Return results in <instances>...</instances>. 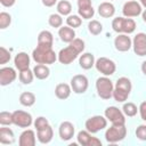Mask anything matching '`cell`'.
<instances>
[{
  "label": "cell",
  "instance_id": "5b68a950",
  "mask_svg": "<svg viewBox=\"0 0 146 146\" xmlns=\"http://www.w3.org/2000/svg\"><path fill=\"white\" fill-rule=\"evenodd\" d=\"M127 136V128L125 124H112L110 128H107L106 132H105V139L107 143L110 144H114V143H119L121 140H123Z\"/></svg>",
  "mask_w": 146,
  "mask_h": 146
},
{
  "label": "cell",
  "instance_id": "7a4b0ae2",
  "mask_svg": "<svg viewBox=\"0 0 146 146\" xmlns=\"http://www.w3.org/2000/svg\"><path fill=\"white\" fill-rule=\"evenodd\" d=\"M131 81L130 79L122 76L119 78L115 86H114V90H113V98L117 102V103H124L131 91Z\"/></svg>",
  "mask_w": 146,
  "mask_h": 146
},
{
  "label": "cell",
  "instance_id": "ffe728a7",
  "mask_svg": "<svg viewBox=\"0 0 146 146\" xmlns=\"http://www.w3.org/2000/svg\"><path fill=\"white\" fill-rule=\"evenodd\" d=\"M35 143H36V140H35V133H34L33 130L26 129V130H24L19 135V139H18L19 146H34Z\"/></svg>",
  "mask_w": 146,
  "mask_h": 146
},
{
  "label": "cell",
  "instance_id": "4316f807",
  "mask_svg": "<svg viewBox=\"0 0 146 146\" xmlns=\"http://www.w3.org/2000/svg\"><path fill=\"white\" fill-rule=\"evenodd\" d=\"M33 73H34V76L36 79L44 80V79H47L49 76L50 70H49V67L46 64H36L33 67Z\"/></svg>",
  "mask_w": 146,
  "mask_h": 146
},
{
  "label": "cell",
  "instance_id": "ac0fdd59",
  "mask_svg": "<svg viewBox=\"0 0 146 146\" xmlns=\"http://www.w3.org/2000/svg\"><path fill=\"white\" fill-rule=\"evenodd\" d=\"M74 132H75V128H74L72 122L64 121L60 123L59 129H58V133H59V137L62 140H65V141L70 140L74 136Z\"/></svg>",
  "mask_w": 146,
  "mask_h": 146
},
{
  "label": "cell",
  "instance_id": "60d3db41",
  "mask_svg": "<svg viewBox=\"0 0 146 146\" xmlns=\"http://www.w3.org/2000/svg\"><path fill=\"white\" fill-rule=\"evenodd\" d=\"M47 125H49V122H48V120H47L44 116H39V117H36L35 121H34V127H35L36 130L42 129V128H44V127H47Z\"/></svg>",
  "mask_w": 146,
  "mask_h": 146
},
{
  "label": "cell",
  "instance_id": "d6986e66",
  "mask_svg": "<svg viewBox=\"0 0 146 146\" xmlns=\"http://www.w3.org/2000/svg\"><path fill=\"white\" fill-rule=\"evenodd\" d=\"M30 56L22 51V52H18L15 58H14V64H15V67L18 70V71H24V70H27L30 68Z\"/></svg>",
  "mask_w": 146,
  "mask_h": 146
},
{
  "label": "cell",
  "instance_id": "ee69618b",
  "mask_svg": "<svg viewBox=\"0 0 146 146\" xmlns=\"http://www.w3.org/2000/svg\"><path fill=\"white\" fill-rule=\"evenodd\" d=\"M41 1H42L43 6H46V7H52L57 2V0H41Z\"/></svg>",
  "mask_w": 146,
  "mask_h": 146
},
{
  "label": "cell",
  "instance_id": "30bf717a",
  "mask_svg": "<svg viewBox=\"0 0 146 146\" xmlns=\"http://www.w3.org/2000/svg\"><path fill=\"white\" fill-rule=\"evenodd\" d=\"M89 81L86 75L76 74L71 79V88L75 94H83L87 91Z\"/></svg>",
  "mask_w": 146,
  "mask_h": 146
},
{
  "label": "cell",
  "instance_id": "83f0119b",
  "mask_svg": "<svg viewBox=\"0 0 146 146\" xmlns=\"http://www.w3.org/2000/svg\"><path fill=\"white\" fill-rule=\"evenodd\" d=\"M52 43H54V38H52L51 32H49L47 30H43V31H41L39 33V35H38V44H44V46L52 47Z\"/></svg>",
  "mask_w": 146,
  "mask_h": 146
},
{
  "label": "cell",
  "instance_id": "7dc6e473",
  "mask_svg": "<svg viewBox=\"0 0 146 146\" xmlns=\"http://www.w3.org/2000/svg\"><path fill=\"white\" fill-rule=\"evenodd\" d=\"M139 1H140V5L146 8V0H139Z\"/></svg>",
  "mask_w": 146,
  "mask_h": 146
},
{
  "label": "cell",
  "instance_id": "7c38bea8",
  "mask_svg": "<svg viewBox=\"0 0 146 146\" xmlns=\"http://www.w3.org/2000/svg\"><path fill=\"white\" fill-rule=\"evenodd\" d=\"M122 13L125 17H129V18L137 17L143 13V8L139 2H137L135 0H129L123 5Z\"/></svg>",
  "mask_w": 146,
  "mask_h": 146
},
{
  "label": "cell",
  "instance_id": "9c48e42d",
  "mask_svg": "<svg viewBox=\"0 0 146 146\" xmlns=\"http://www.w3.org/2000/svg\"><path fill=\"white\" fill-rule=\"evenodd\" d=\"M13 123L19 128H29L33 123V119L30 113L17 110L13 112Z\"/></svg>",
  "mask_w": 146,
  "mask_h": 146
},
{
  "label": "cell",
  "instance_id": "d4e9b609",
  "mask_svg": "<svg viewBox=\"0 0 146 146\" xmlns=\"http://www.w3.org/2000/svg\"><path fill=\"white\" fill-rule=\"evenodd\" d=\"M71 91H72V88L70 84L67 83H58L55 88V95L58 99H66L70 97L71 95Z\"/></svg>",
  "mask_w": 146,
  "mask_h": 146
},
{
  "label": "cell",
  "instance_id": "1f68e13d",
  "mask_svg": "<svg viewBox=\"0 0 146 146\" xmlns=\"http://www.w3.org/2000/svg\"><path fill=\"white\" fill-rule=\"evenodd\" d=\"M33 78H34V73L30 68L24 70V71H19V81L22 83L30 84L33 81Z\"/></svg>",
  "mask_w": 146,
  "mask_h": 146
},
{
  "label": "cell",
  "instance_id": "f546056e",
  "mask_svg": "<svg viewBox=\"0 0 146 146\" xmlns=\"http://www.w3.org/2000/svg\"><path fill=\"white\" fill-rule=\"evenodd\" d=\"M56 8H57L58 14L62 15V16H68L71 14V11H72V5L67 0H60L57 3Z\"/></svg>",
  "mask_w": 146,
  "mask_h": 146
},
{
  "label": "cell",
  "instance_id": "44dd1931",
  "mask_svg": "<svg viewBox=\"0 0 146 146\" xmlns=\"http://www.w3.org/2000/svg\"><path fill=\"white\" fill-rule=\"evenodd\" d=\"M52 136H54V130L51 128V125H47L42 129H39L36 130V137H38V140L41 143V144H48L51 141L52 139Z\"/></svg>",
  "mask_w": 146,
  "mask_h": 146
},
{
  "label": "cell",
  "instance_id": "4dcf8cb0",
  "mask_svg": "<svg viewBox=\"0 0 146 146\" xmlns=\"http://www.w3.org/2000/svg\"><path fill=\"white\" fill-rule=\"evenodd\" d=\"M122 112L124 113V115H127V116H129V117H132V116H135V115L137 114L138 107H137L133 103L128 102V103H124V104H123V106H122Z\"/></svg>",
  "mask_w": 146,
  "mask_h": 146
},
{
  "label": "cell",
  "instance_id": "b9f144b4",
  "mask_svg": "<svg viewBox=\"0 0 146 146\" xmlns=\"http://www.w3.org/2000/svg\"><path fill=\"white\" fill-rule=\"evenodd\" d=\"M138 112H139V114H140V117H141L144 121H146V100L143 102V103L139 105Z\"/></svg>",
  "mask_w": 146,
  "mask_h": 146
},
{
  "label": "cell",
  "instance_id": "f1b7e54d",
  "mask_svg": "<svg viewBox=\"0 0 146 146\" xmlns=\"http://www.w3.org/2000/svg\"><path fill=\"white\" fill-rule=\"evenodd\" d=\"M19 103L25 107H31L35 103V95L30 91L22 92L19 96Z\"/></svg>",
  "mask_w": 146,
  "mask_h": 146
},
{
  "label": "cell",
  "instance_id": "cb8c5ba5",
  "mask_svg": "<svg viewBox=\"0 0 146 146\" xmlns=\"http://www.w3.org/2000/svg\"><path fill=\"white\" fill-rule=\"evenodd\" d=\"M15 141V136L14 132L10 128H6L5 125H2V128H0V143L2 145H9L13 144Z\"/></svg>",
  "mask_w": 146,
  "mask_h": 146
},
{
  "label": "cell",
  "instance_id": "5bb4252c",
  "mask_svg": "<svg viewBox=\"0 0 146 146\" xmlns=\"http://www.w3.org/2000/svg\"><path fill=\"white\" fill-rule=\"evenodd\" d=\"M132 48L136 55L146 56V33H137L132 40Z\"/></svg>",
  "mask_w": 146,
  "mask_h": 146
},
{
  "label": "cell",
  "instance_id": "ba28073f",
  "mask_svg": "<svg viewBox=\"0 0 146 146\" xmlns=\"http://www.w3.org/2000/svg\"><path fill=\"white\" fill-rule=\"evenodd\" d=\"M105 117L112 123V124H117V125H121V124H125V116H124V113L119 110L117 107L115 106H110L105 110Z\"/></svg>",
  "mask_w": 146,
  "mask_h": 146
},
{
  "label": "cell",
  "instance_id": "6da1fadb",
  "mask_svg": "<svg viewBox=\"0 0 146 146\" xmlns=\"http://www.w3.org/2000/svg\"><path fill=\"white\" fill-rule=\"evenodd\" d=\"M32 58L36 64L49 65V64H54L58 59V56L52 50V47L44 46V44H38L36 48L32 52Z\"/></svg>",
  "mask_w": 146,
  "mask_h": 146
},
{
  "label": "cell",
  "instance_id": "2e32d148",
  "mask_svg": "<svg viewBox=\"0 0 146 146\" xmlns=\"http://www.w3.org/2000/svg\"><path fill=\"white\" fill-rule=\"evenodd\" d=\"M17 74L16 71L10 66H5L0 68V84L1 86H8L13 83L16 79Z\"/></svg>",
  "mask_w": 146,
  "mask_h": 146
},
{
  "label": "cell",
  "instance_id": "8fae6325",
  "mask_svg": "<svg viewBox=\"0 0 146 146\" xmlns=\"http://www.w3.org/2000/svg\"><path fill=\"white\" fill-rule=\"evenodd\" d=\"M76 140L82 146H102V141L97 137L91 136V132H89L88 130L79 131Z\"/></svg>",
  "mask_w": 146,
  "mask_h": 146
},
{
  "label": "cell",
  "instance_id": "74e56055",
  "mask_svg": "<svg viewBox=\"0 0 146 146\" xmlns=\"http://www.w3.org/2000/svg\"><path fill=\"white\" fill-rule=\"evenodd\" d=\"M70 46H71L73 49H75L79 54H81V52L84 50V41H83L82 39H79V38H75L74 40H72V41L70 42Z\"/></svg>",
  "mask_w": 146,
  "mask_h": 146
},
{
  "label": "cell",
  "instance_id": "7bdbcfd3",
  "mask_svg": "<svg viewBox=\"0 0 146 146\" xmlns=\"http://www.w3.org/2000/svg\"><path fill=\"white\" fill-rule=\"evenodd\" d=\"M15 2H16V0H0V3L3 7H11L15 5Z\"/></svg>",
  "mask_w": 146,
  "mask_h": 146
},
{
  "label": "cell",
  "instance_id": "7402d4cb",
  "mask_svg": "<svg viewBox=\"0 0 146 146\" xmlns=\"http://www.w3.org/2000/svg\"><path fill=\"white\" fill-rule=\"evenodd\" d=\"M98 14L104 18H110L115 14V7L112 2L105 1L98 6Z\"/></svg>",
  "mask_w": 146,
  "mask_h": 146
},
{
  "label": "cell",
  "instance_id": "8992f818",
  "mask_svg": "<svg viewBox=\"0 0 146 146\" xmlns=\"http://www.w3.org/2000/svg\"><path fill=\"white\" fill-rule=\"evenodd\" d=\"M84 127H86V130H88L89 132L97 133L98 131L107 127V119L102 115H94L86 121Z\"/></svg>",
  "mask_w": 146,
  "mask_h": 146
},
{
  "label": "cell",
  "instance_id": "f35d334b",
  "mask_svg": "<svg viewBox=\"0 0 146 146\" xmlns=\"http://www.w3.org/2000/svg\"><path fill=\"white\" fill-rule=\"evenodd\" d=\"M10 58H11V56H10L9 50H7L5 47H0V64L5 65L6 63H8L10 60Z\"/></svg>",
  "mask_w": 146,
  "mask_h": 146
},
{
  "label": "cell",
  "instance_id": "4fadbf2b",
  "mask_svg": "<svg viewBox=\"0 0 146 146\" xmlns=\"http://www.w3.org/2000/svg\"><path fill=\"white\" fill-rule=\"evenodd\" d=\"M58 60L60 64H64V65H68L71 64L74 59H76V57L79 56V52L73 49L70 44L63 49H60V51L58 52Z\"/></svg>",
  "mask_w": 146,
  "mask_h": 146
},
{
  "label": "cell",
  "instance_id": "e575fe53",
  "mask_svg": "<svg viewBox=\"0 0 146 146\" xmlns=\"http://www.w3.org/2000/svg\"><path fill=\"white\" fill-rule=\"evenodd\" d=\"M66 24L72 27V29H76L82 24V19L80 15H68L66 18Z\"/></svg>",
  "mask_w": 146,
  "mask_h": 146
},
{
  "label": "cell",
  "instance_id": "d6a6232c",
  "mask_svg": "<svg viewBox=\"0 0 146 146\" xmlns=\"http://www.w3.org/2000/svg\"><path fill=\"white\" fill-rule=\"evenodd\" d=\"M88 30H89V32H90L91 34L98 35V34H100L102 31H103V25H102L100 22H98V21H96V19H92V21H90L89 24H88Z\"/></svg>",
  "mask_w": 146,
  "mask_h": 146
},
{
  "label": "cell",
  "instance_id": "836d02e7",
  "mask_svg": "<svg viewBox=\"0 0 146 146\" xmlns=\"http://www.w3.org/2000/svg\"><path fill=\"white\" fill-rule=\"evenodd\" d=\"M48 23L51 27H55V29H59L62 25H63V18H62V15L59 14H51L48 18Z\"/></svg>",
  "mask_w": 146,
  "mask_h": 146
},
{
  "label": "cell",
  "instance_id": "9a60e30c",
  "mask_svg": "<svg viewBox=\"0 0 146 146\" xmlns=\"http://www.w3.org/2000/svg\"><path fill=\"white\" fill-rule=\"evenodd\" d=\"M78 13L84 19L92 18L95 10L92 8L91 0H78Z\"/></svg>",
  "mask_w": 146,
  "mask_h": 146
},
{
  "label": "cell",
  "instance_id": "8d00e7d4",
  "mask_svg": "<svg viewBox=\"0 0 146 146\" xmlns=\"http://www.w3.org/2000/svg\"><path fill=\"white\" fill-rule=\"evenodd\" d=\"M0 124L1 125H10L13 123V113L2 111L0 113Z\"/></svg>",
  "mask_w": 146,
  "mask_h": 146
},
{
  "label": "cell",
  "instance_id": "f6af8a7d",
  "mask_svg": "<svg viewBox=\"0 0 146 146\" xmlns=\"http://www.w3.org/2000/svg\"><path fill=\"white\" fill-rule=\"evenodd\" d=\"M141 72L146 75V60H145V62H143V64H141Z\"/></svg>",
  "mask_w": 146,
  "mask_h": 146
},
{
  "label": "cell",
  "instance_id": "52a82bcc",
  "mask_svg": "<svg viewBox=\"0 0 146 146\" xmlns=\"http://www.w3.org/2000/svg\"><path fill=\"white\" fill-rule=\"evenodd\" d=\"M95 66H96L97 71L100 72L105 76H110V75L114 74L115 71H116L115 63L112 59L107 58V57H100V58H98L96 60V63H95Z\"/></svg>",
  "mask_w": 146,
  "mask_h": 146
},
{
  "label": "cell",
  "instance_id": "ab89813d",
  "mask_svg": "<svg viewBox=\"0 0 146 146\" xmlns=\"http://www.w3.org/2000/svg\"><path fill=\"white\" fill-rule=\"evenodd\" d=\"M136 137L143 141H146V124H140L136 129Z\"/></svg>",
  "mask_w": 146,
  "mask_h": 146
},
{
  "label": "cell",
  "instance_id": "d590c367",
  "mask_svg": "<svg viewBox=\"0 0 146 146\" xmlns=\"http://www.w3.org/2000/svg\"><path fill=\"white\" fill-rule=\"evenodd\" d=\"M11 23V16L10 14L6 13V11H1L0 13V29L5 30L7 29Z\"/></svg>",
  "mask_w": 146,
  "mask_h": 146
},
{
  "label": "cell",
  "instance_id": "603a6c76",
  "mask_svg": "<svg viewBox=\"0 0 146 146\" xmlns=\"http://www.w3.org/2000/svg\"><path fill=\"white\" fill-rule=\"evenodd\" d=\"M58 35L63 42H67V43H70L72 40L75 39L74 29L70 27L68 25L67 26H60L58 30Z\"/></svg>",
  "mask_w": 146,
  "mask_h": 146
},
{
  "label": "cell",
  "instance_id": "bcb514c9",
  "mask_svg": "<svg viewBox=\"0 0 146 146\" xmlns=\"http://www.w3.org/2000/svg\"><path fill=\"white\" fill-rule=\"evenodd\" d=\"M141 17H143V21L146 23V9H145V10L141 13Z\"/></svg>",
  "mask_w": 146,
  "mask_h": 146
},
{
  "label": "cell",
  "instance_id": "484cf974",
  "mask_svg": "<svg viewBox=\"0 0 146 146\" xmlns=\"http://www.w3.org/2000/svg\"><path fill=\"white\" fill-rule=\"evenodd\" d=\"M95 63H96L95 56L90 52H84L79 58V64L83 70H90L95 65Z\"/></svg>",
  "mask_w": 146,
  "mask_h": 146
},
{
  "label": "cell",
  "instance_id": "e0dca14e",
  "mask_svg": "<svg viewBox=\"0 0 146 146\" xmlns=\"http://www.w3.org/2000/svg\"><path fill=\"white\" fill-rule=\"evenodd\" d=\"M114 46H115L116 50L124 52V51H128L132 47V41H131L130 36H128V34L120 33L114 39Z\"/></svg>",
  "mask_w": 146,
  "mask_h": 146
},
{
  "label": "cell",
  "instance_id": "3957f363",
  "mask_svg": "<svg viewBox=\"0 0 146 146\" xmlns=\"http://www.w3.org/2000/svg\"><path fill=\"white\" fill-rule=\"evenodd\" d=\"M112 29L119 34H130L136 30V22L129 17H116L112 21Z\"/></svg>",
  "mask_w": 146,
  "mask_h": 146
},
{
  "label": "cell",
  "instance_id": "277c9868",
  "mask_svg": "<svg viewBox=\"0 0 146 146\" xmlns=\"http://www.w3.org/2000/svg\"><path fill=\"white\" fill-rule=\"evenodd\" d=\"M96 90L98 96L102 99H110L113 97V90H114V84L111 81L110 78L107 76H100L96 81Z\"/></svg>",
  "mask_w": 146,
  "mask_h": 146
}]
</instances>
